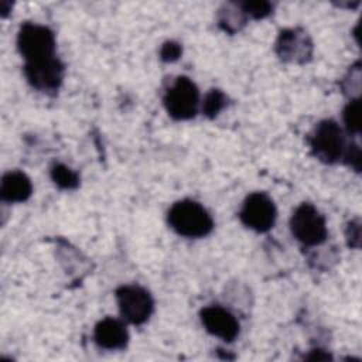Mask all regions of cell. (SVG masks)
Segmentation results:
<instances>
[{
    "mask_svg": "<svg viewBox=\"0 0 362 362\" xmlns=\"http://www.w3.org/2000/svg\"><path fill=\"white\" fill-rule=\"evenodd\" d=\"M168 223L178 235L187 238L206 236L214 228V221L208 211L191 199L178 201L170 208Z\"/></svg>",
    "mask_w": 362,
    "mask_h": 362,
    "instance_id": "1",
    "label": "cell"
},
{
    "mask_svg": "<svg viewBox=\"0 0 362 362\" xmlns=\"http://www.w3.org/2000/svg\"><path fill=\"white\" fill-rule=\"evenodd\" d=\"M17 45L27 62H38L55 57V37L48 27L25 23L21 25Z\"/></svg>",
    "mask_w": 362,
    "mask_h": 362,
    "instance_id": "2",
    "label": "cell"
},
{
    "mask_svg": "<svg viewBox=\"0 0 362 362\" xmlns=\"http://www.w3.org/2000/svg\"><path fill=\"white\" fill-rule=\"evenodd\" d=\"M168 115L177 120H187L197 115L199 92L197 85L187 76H178L164 96Z\"/></svg>",
    "mask_w": 362,
    "mask_h": 362,
    "instance_id": "3",
    "label": "cell"
},
{
    "mask_svg": "<svg viewBox=\"0 0 362 362\" xmlns=\"http://www.w3.org/2000/svg\"><path fill=\"white\" fill-rule=\"evenodd\" d=\"M290 228L294 238L305 246L320 245L327 238L324 216L307 202L297 206L291 216Z\"/></svg>",
    "mask_w": 362,
    "mask_h": 362,
    "instance_id": "4",
    "label": "cell"
},
{
    "mask_svg": "<svg viewBox=\"0 0 362 362\" xmlns=\"http://www.w3.org/2000/svg\"><path fill=\"white\" fill-rule=\"evenodd\" d=\"M310 144L313 153L325 163L337 161L345 148V139L341 127L334 120H322L320 122L314 133L311 134Z\"/></svg>",
    "mask_w": 362,
    "mask_h": 362,
    "instance_id": "5",
    "label": "cell"
},
{
    "mask_svg": "<svg viewBox=\"0 0 362 362\" xmlns=\"http://www.w3.org/2000/svg\"><path fill=\"white\" fill-rule=\"evenodd\" d=\"M116 298L122 315L132 324L146 322L153 313V298L143 287L122 286L116 290Z\"/></svg>",
    "mask_w": 362,
    "mask_h": 362,
    "instance_id": "6",
    "label": "cell"
},
{
    "mask_svg": "<svg viewBox=\"0 0 362 362\" xmlns=\"http://www.w3.org/2000/svg\"><path fill=\"white\" fill-rule=\"evenodd\" d=\"M240 221L257 232L269 230L276 221V206L263 192L250 194L240 209Z\"/></svg>",
    "mask_w": 362,
    "mask_h": 362,
    "instance_id": "7",
    "label": "cell"
},
{
    "mask_svg": "<svg viewBox=\"0 0 362 362\" xmlns=\"http://www.w3.org/2000/svg\"><path fill=\"white\" fill-rule=\"evenodd\" d=\"M28 82L40 90H54L61 85L64 65L54 57L38 62H27L24 66Z\"/></svg>",
    "mask_w": 362,
    "mask_h": 362,
    "instance_id": "8",
    "label": "cell"
},
{
    "mask_svg": "<svg viewBox=\"0 0 362 362\" xmlns=\"http://www.w3.org/2000/svg\"><path fill=\"white\" fill-rule=\"evenodd\" d=\"M201 321L209 334L223 341H233L239 334V322L233 314L222 307L211 305L204 308L201 311Z\"/></svg>",
    "mask_w": 362,
    "mask_h": 362,
    "instance_id": "9",
    "label": "cell"
},
{
    "mask_svg": "<svg viewBox=\"0 0 362 362\" xmlns=\"http://www.w3.org/2000/svg\"><path fill=\"white\" fill-rule=\"evenodd\" d=\"M93 338L102 348L122 349L129 341V334L122 321L115 318H103L96 324Z\"/></svg>",
    "mask_w": 362,
    "mask_h": 362,
    "instance_id": "10",
    "label": "cell"
},
{
    "mask_svg": "<svg viewBox=\"0 0 362 362\" xmlns=\"http://www.w3.org/2000/svg\"><path fill=\"white\" fill-rule=\"evenodd\" d=\"M33 185L30 178L20 171H10L3 175L0 184V195L7 202H23L30 198Z\"/></svg>",
    "mask_w": 362,
    "mask_h": 362,
    "instance_id": "11",
    "label": "cell"
},
{
    "mask_svg": "<svg viewBox=\"0 0 362 362\" xmlns=\"http://www.w3.org/2000/svg\"><path fill=\"white\" fill-rule=\"evenodd\" d=\"M51 177L58 187L65 189L76 188L79 184V178L76 173H74L71 168H68L64 164H55L51 170Z\"/></svg>",
    "mask_w": 362,
    "mask_h": 362,
    "instance_id": "12",
    "label": "cell"
},
{
    "mask_svg": "<svg viewBox=\"0 0 362 362\" xmlns=\"http://www.w3.org/2000/svg\"><path fill=\"white\" fill-rule=\"evenodd\" d=\"M344 123L351 133L361 130V100L352 99L344 109Z\"/></svg>",
    "mask_w": 362,
    "mask_h": 362,
    "instance_id": "13",
    "label": "cell"
},
{
    "mask_svg": "<svg viewBox=\"0 0 362 362\" xmlns=\"http://www.w3.org/2000/svg\"><path fill=\"white\" fill-rule=\"evenodd\" d=\"M226 105V98L225 95L218 90V89H212L204 100V113L209 117H214L219 110H222V107Z\"/></svg>",
    "mask_w": 362,
    "mask_h": 362,
    "instance_id": "14",
    "label": "cell"
},
{
    "mask_svg": "<svg viewBox=\"0 0 362 362\" xmlns=\"http://www.w3.org/2000/svg\"><path fill=\"white\" fill-rule=\"evenodd\" d=\"M240 6L243 11L250 14L253 18H263L272 10V4L267 1H246V3H242Z\"/></svg>",
    "mask_w": 362,
    "mask_h": 362,
    "instance_id": "15",
    "label": "cell"
},
{
    "mask_svg": "<svg viewBox=\"0 0 362 362\" xmlns=\"http://www.w3.org/2000/svg\"><path fill=\"white\" fill-rule=\"evenodd\" d=\"M160 55H161V59H163V61H167V62L175 61V59H178V57L181 55V47H180V44H177V42L168 41V42H165V44L161 47Z\"/></svg>",
    "mask_w": 362,
    "mask_h": 362,
    "instance_id": "16",
    "label": "cell"
},
{
    "mask_svg": "<svg viewBox=\"0 0 362 362\" xmlns=\"http://www.w3.org/2000/svg\"><path fill=\"white\" fill-rule=\"evenodd\" d=\"M346 158H348V163L356 170L359 171L361 170V150L356 144H352L349 146L348 151H346Z\"/></svg>",
    "mask_w": 362,
    "mask_h": 362,
    "instance_id": "17",
    "label": "cell"
}]
</instances>
